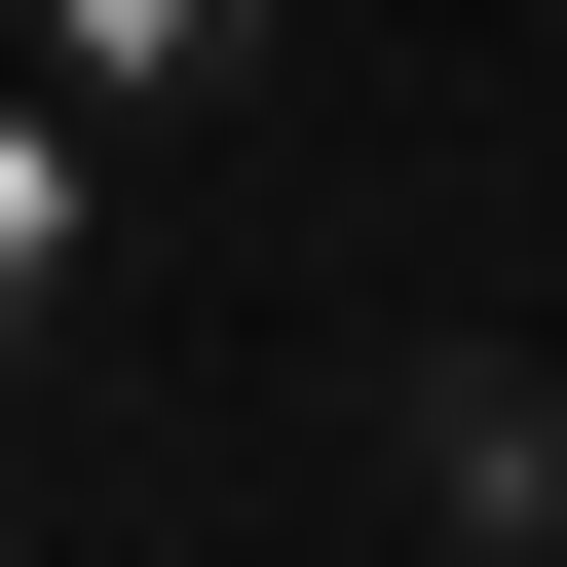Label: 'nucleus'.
Returning <instances> with one entry per match:
<instances>
[{"instance_id": "obj_1", "label": "nucleus", "mask_w": 567, "mask_h": 567, "mask_svg": "<svg viewBox=\"0 0 567 567\" xmlns=\"http://www.w3.org/2000/svg\"><path fill=\"white\" fill-rule=\"evenodd\" d=\"M379 454H416V567H567V379H529V341H416Z\"/></svg>"}, {"instance_id": "obj_3", "label": "nucleus", "mask_w": 567, "mask_h": 567, "mask_svg": "<svg viewBox=\"0 0 567 567\" xmlns=\"http://www.w3.org/2000/svg\"><path fill=\"white\" fill-rule=\"evenodd\" d=\"M0 76H76V114L152 152V114H227V76H265V0H0Z\"/></svg>"}, {"instance_id": "obj_2", "label": "nucleus", "mask_w": 567, "mask_h": 567, "mask_svg": "<svg viewBox=\"0 0 567 567\" xmlns=\"http://www.w3.org/2000/svg\"><path fill=\"white\" fill-rule=\"evenodd\" d=\"M76 303H114V114L0 76V379H76Z\"/></svg>"}]
</instances>
